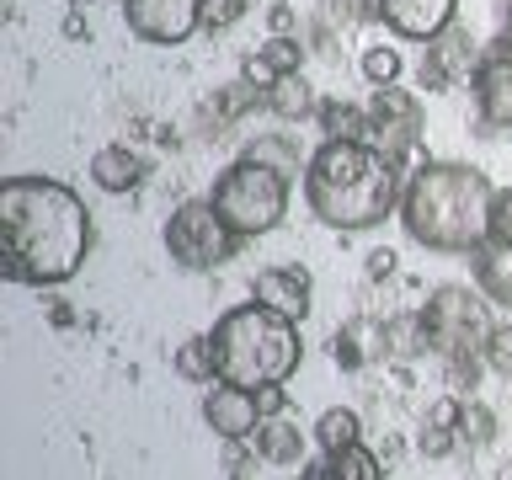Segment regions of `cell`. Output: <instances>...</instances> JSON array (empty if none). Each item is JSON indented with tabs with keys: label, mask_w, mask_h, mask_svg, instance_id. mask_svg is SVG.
Returning <instances> with one entry per match:
<instances>
[{
	"label": "cell",
	"mask_w": 512,
	"mask_h": 480,
	"mask_svg": "<svg viewBox=\"0 0 512 480\" xmlns=\"http://www.w3.org/2000/svg\"><path fill=\"white\" fill-rule=\"evenodd\" d=\"M91 208L54 176L0 182V272L27 288H59L86 267Z\"/></svg>",
	"instance_id": "obj_1"
},
{
	"label": "cell",
	"mask_w": 512,
	"mask_h": 480,
	"mask_svg": "<svg viewBox=\"0 0 512 480\" xmlns=\"http://www.w3.org/2000/svg\"><path fill=\"white\" fill-rule=\"evenodd\" d=\"M406 166L368 139H320L304 160V203L331 230H379L400 214Z\"/></svg>",
	"instance_id": "obj_2"
},
{
	"label": "cell",
	"mask_w": 512,
	"mask_h": 480,
	"mask_svg": "<svg viewBox=\"0 0 512 480\" xmlns=\"http://www.w3.org/2000/svg\"><path fill=\"white\" fill-rule=\"evenodd\" d=\"M491 176L464 160H422L400 192V224L416 246L443 256H470L486 246L491 224Z\"/></svg>",
	"instance_id": "obj_3"
},
{
	"label": "cell",
	"mask_w": 512,
	"mask_h": 480,
	"mask_svg": "<svg viewBox=\"0 0 512 480\" xmlns=\"http://www.w3.org/2000/svg\"><path fill=\"white\" fill-rule=\"evenodd\" d=\"M214 347V379L240 384V390H262V384H283L304 358L299 320L267 310L262 299H246L235 310H224L208 331Z\"/></svg>",
	"instance_id": "obj_4"
},
{
	"label": "cell",
	"mask_w": 512,
	"mask_h": 480,
	"mask_svg": "<svg viewBox=\"0 0 512 480\" xmlns=\"http://www.w3.org/2000/svg\"><path fill=\"white\" fill-rule=\"evenodd\" d=\"M208 203L219 208V219L230 224L240 240L272 235L288 214V176L278 166H267V160H256V155H240L230 171H219Z\"/></svg>",
	"instance_id": "obj_5"
},
{
	"label": "cell",
	"mask_w": 512,
	"mask_h": 480,
	"mask_svg": "<svg viewBox=\"0 0 512 480\" xmlns=\"http://www.w3.org/2000/svg\"><path fill=\"white\" fill-rule=\"evenodd\" d=\"M422 320H427V336H432V352L448 363V358H480L491 342V299L475 294L464 283H443L432 288L427 304H422Z\"/></svg>",
	"instance_id": "obj_6"
},
{
	"label": "cell",
	"mask_w": 512,
	"mask_h": 480,
	"mask_svg": "<svg viewBox=\"0 0 512 480\" xmlns=\"http://www.w3.org/2000/svg\"><path fill=\"white\" fill-rule=\"evenodd\" d=\"M166 256L187 272H214L240 251V235L219 219V208L208 198H187L176 214L166 219Z\"/></svg>",
	"instance_id": "obj_7"
},
{
	"label": "cell",
	"mask_w": 512,
	"mask_h": 480,
	"mask_svg": "<svg viewBox=\"0 0 512 480\" xmlns=\"http://www.w3.org/2000/svg\"><path fill=\"white\" fill-rule=\"evenodd\" d=\"M368 123H374V139L368 144H379L384 155H395L406 166L411 144L422 139V102L400 86H374V96H368Z\"/></svg>",
	"instance_id": "obj_8"
},
{
	"label": "cell",
	"mask_w": 512,
	"mask_h": 480,
	"mask_svg": "<svg viewBox=\"0 0 512 480\" xmlns=\"http://www.w3.org/2000/svg\"><path fill=\"white\" fill-rule=\"evenodd\" d=\"M128 32L155 48H176L203 27V0H123Z\"/></svg>",
	"instance_id": "obj_9"
},
{
	"label": "cell",
	"mask_w": 512,
	"mask_h": 480,
	"mask_svg": "<svg viewBox=\"0 0 512 480\" xmlns=\"http://www.w3.org/2000/svg\"><path fill=\"white\" fill-rule=\"evenodd\" d=\"M475 112H480V128H512V38H496L486 54H480L475 75Z\"/></svg>",
	"instance_id": "obj_10"
},
{
	"label": "cell",
	"mask_w": 512,
	"mask_h": 480,
	"mask_svg": "<svg viewBox=\"0 0 512 480\" xmlns=\"http://www.w3.org/2000/svg\"><path fill=\"white\" fill-rule=\"evenodd\" d=\"M475 64H480L475 38L459 32V27H448V32H438V38L427 43L422 64H416V80H422L427 91H448V86H459V80H470Z\"/></svg>",
	"instance_id": "obj_11"
},
{
	"label": "cell",
	"mask_w": 512,
	"mask_h": 480,
	"mask_svg": "<svg viewBox=\"0 0 512 480\" xmlns=\"http://www.w3.org/2000/svg\"><path fill=\"white\" fill-rule=\"evenodd\" d=\"M203 422L214 427V438L224 443H246L262 427V406H256V390H240V384L214 379V390L203 395Z\"/></svg>",
	"instance_id": "obj_12"
},
{
	"label": "cell",
	"mask_w": 512,
	"mask_h": 480,
	"mask_svg": "<svg viewBox=\"0 0 512 480\" xmlns=\"http://www.w3.org/2000/svg\"><path fill=\"white\" fill-rule=\"evenodd\" d=\"M454 11L459 0H374V16L395 38H411V43H432L438 32L454 27Z\"/></svg>",
	"instance_id": "obj_13"
},
{
	"label": "cell",
	"mask_w": 512,
	"mask_h": 480,
	"mask_svg": "<svg viewBox=\"0 0 512 480\" xmlns=\"http://www.w3.org/2000/svg\"><path fill=\"white\" fill-rule=\"evenodd\" d=\"M256 299L267 310H278L288 320H304L310 315V272L299 262H283V267H262L256 272Z\"/></svg>",
	"instance_id": "obj_14"
},
{
	"label": "cell",
	"mask_w": 512,
	"mask_h": 480,
	"mask_svg": "<svg viewBox=\"0 0 512 480\" xmlns=\"http://www.w3.org/2000/svg\"><path fill=\"white\" fill-rule=\"evenodd\" d=\"M139 176H144V166H139V155L128 150V144H107V150L91 155V182L102 192H112V198H118V192H134Z\"/></svg>",
	"instance_id": "obj_15"
},
{
	"label": "cell",
	"mask_w": 512,
	"mask_h": 480,
	"mask_svg": "<svg viewBox=\"0 0 512 480\" xmlns=\"http://www.w3.org/2000/svg\"><path fill=\"white\" fill-rule=\"evenodd\" d=\"M379 352L384 358H416V352H432V336H427V320L422 310H411V315H390L379 326Z\"/></svg>",
	"instance_id": "obj_16"
},
{
	"label": "cell",
	"mask_w": 512,
	"mask_h": 480,
	"mask_svg": "<svg viewBox=\"0 0 512 480\" xmlns=\"http://www.w3.org/2000/svg\"><path fill=\"white\" fill-rule=\"evenodd\" d=\"M470 256H475V288L491 304H507L512 310V251L507 246H480Z\"/></svg>",
	"instance_id": "obj_17"
},
{
	"label": "cell",
	"mask_w": 512,
	"mask_h": 480,
	"mask_svg": "<svg viewBox=\"0 0 512 480\" xmlns=\"http://www.w3.org/2000/svg\"><path fill=\"white\" fill-rule=\"evenodd\" d=\"M256 454L267 464H304V432L294 422H283V416H262V427H256Z\"/></svg>",
	"instance_id": "obj_18"
},
{
	"label": "cell",
	"mask_w": 512,
	"mask_h": 480,
	"mask_svg": "<svg viewBox=\"0 0 512 480\" xmlns=\"http://www.w3.org/2000/svg\"><path fill=\"white\" fill-rule=\"evenodd\" d=\"M326 475H331V480H384L390 470H384V459L374 454V448L352 443V448H336V454H326Z\"/></svg>",
	"instance_id": "obj_19"
},
{
	"label": "cell",
	"mask_w": 512,
	"mask_h": 480,
	"mask_svg": "<svg viewBox=\"0 0 512 480\" xmlns=\"http://www.w3.org/2000/svg\"><path fill=\"white\" fill-rule=\"evenodd\" d=\"M315 443H320V454H336V448L363 443V422H358V411H347V406L320 411V422H315Z\"/></svg>",
	"instance_id": "obj_20"
},
{
	"label": "cell",
	"mask_w": 512,
	"mask_h": 480,
	"mask_svg": "<svg viewBox=\"0 0 512 480\" xmlns=\"http://www.w3.org/2000/svg\"><path fill=\"white\" fill-rule=\"evenodd\" d=\"M320 128H326V139H374L368 107H347V102H326V107H320Z\"/></svg>",
	"instance_id": "obj_21"
},
{
	"label": "cell",
	"mask_w": 512,
	"mask_h": 480,
	"mask_svg": "<svg viewBox=\"0 0 512 480\" xmlns=\"http://www.w3.org/2000/svg\"><path fill=\"white\" fill-rule=\"evenodd\" d=\"M171 368L187 384H208V379H214V347H208V336H187V342L171 352Z\"/></svg>",
	"instance_id": "obj_22"
},
{
	"label": "cell",
	"mask_w": 512,
	"mask_h": 480,
	"mask_svg": "<svg viewBox=\"0 0 512 480\" xmlns=\"http://www.w3.org/2000/svg\"><path fill=\"white\" fill-rule=\"evenodd\" d=\"M358 70L368 86H395L400 70H406V59H400V48L395 43H368L363 48V59H358Z\"/></svg>",
	"instance_id": "obj_23"
},
{
	"label": "cell",
	"mask_w": 512,
	"mask_h": 480,
	"mask_svg": "<svg viewBox=\"0 0 512 480\" xmlns=\"http://www.w3.org/2000/svg\"><path fill=\"white\" fill-rule=\"evenodd\" d=\"M256 59H262L278 80H283V75H299V64H304V43L294 38V32H272V38H267L262 48H256Z\"/></svg>",
	"instance_id": "obj_24"
},
{
	"label": "cell",
	"mask_w": 512,
	"mask_h": 480,
	"mask_svg": "<svg viewBox=\"0 0 512 480\" xmlns=\"http://www.w3.org/2000/svg\"><path fill=\"white\" fill-rule=\"evenodd\" d=\"M262 102L278 112V118H304V112L315 107V102H310V86H304L299 75H283L278 86H267V91H262Z\"/></svg>",
	"instance_id": "obj_25"
},
{
	"label": "cell",
	"mask_w": 512,
	"mask_h": 480,
	"mask_svg": "<svg viewBox=\"0 0 512 480\" xmlns=\"http://www.w3.org/2000/svg\"><path fill=\"white\" fill-rule=\"evenodd\" d=\"M459 438H470L475 448H486V443L496 438V416H491V406H480L475 395L464 400V422H459Z\"/></svg>",
	"instance_id": "obj_26"
},
{
	"label": "cell",
	"mask_w": 512,
	"mask_h": 480,
	"mask_svg": "<svg viewBox=\"0 0 512 480\" xmlns=\"http://www.w3.org/2000/svg\"><path fill=\"white\" fill-rule=\"evenodd\" d=\"M486 246H507V251H512V187H496V198H491Z\"/></svg>",
	"instance_id": "obj_27"
},
{
	"label": "cell",
	"mask_w": 512,
	"mask_h": 480,
	"mask_svg": "<svg viewBox=\"0 0 512 480\" xmlns=\"http://www.w3.org/2000/svg\"><path fill=\"white\" fill-rule=\"evenodd\" d=\"M480 358H486V368H491L496 379H512V326H496Z\"/></svg>",
	"instance_id": "obj_28"
},
{
	"label": "cell",
	"mask_w": 512,
	"mask_h": 480,
	"mask_svg": "<svg viewBox=\"0 0 512 480\" xmlns=\"http://www.w3.org/2000/svg\"><path fill=\"white\" fill-rule=\"evenodd\" d=\"M246 11H251V0H203V27L224 32V27H235Z\"/></svg>",
	"instance_id": "obj_29"
},
{
	"label": "cell",
	"mask_w": 512,
	"mask_h": 480,
	"mask_svg": "<svg viewBox=\"0 0 512 480\" xmlns=\"http://www.w3.org/2000/svg\"><path fill=\"white\" fill-rule=\"evenodd\" d=\"M454 443H459V432L454 427H422V438H416V454H422V459H448V454H454Z\"/></svg>",
	"instance_id": "obj_30"
},
{
	"label": "cell",
	"mask_w": 512,
	"mask_h": 480,
	"mask_svg": "<svg viewBox=\"0 0 512 480\" xmlns=\"http://www.w3.org/2000/svg\"><path fill=\"white\" fill-rule=\"evenodd\" d=\"M246 155H256V160H267V166H278L283 176H294V171H299V155L288 150L283 139H256V144H251Z\"/></svg>",
	"instance_id": "obj_31"
},
{
	"label": "cell",
	"mask_w": 512,
	"mask_h": 480,
	"mask_svg": "<svg viewBox=\"0 0 512 480\" xmlns=\"http://www.w3.org/2000/svg\"><path fill=\"white\" fill-rule=\"evenodd\" d=\"M427 422H432V427H454V432H459V422H464V395L448 390L443 400H432V406H427Z\"/></svg>",
	"instance_id": "obj_32"
},
{
	"label": "cell",
	"mask_w": 512,
	"mask_h": 480,
	"mask_svg": "<svg viewBox=\"0 0 512 480\" xmlns=\"http://www.w3.org/2000/svg\"><path fill=\"white\" fill-rule=\"evenodd\" d=\"M256 406H262V416H283L288 411V390L283 384H262V390H256Z\"/></svg>",
	"instance_id": "obj_33"
},
{
	"label": "cell",
	"mask_w": 512,
	"mask_h": 480,
	"mask_svg": "<svg viewBox=\"0 0 512 480\" xmlns=\"http://www.w3.org/2000/svg\"><path fill=\"white\" fill-rule=\"evenodd\" d=\"M390 272H395V251L390 246L368 251V278H390Z\"/></svg>",
	"instance_id": "obj_34"
},
{
	"label": "cell",
	"mask_w": 512,
	"mask_h": 480,
	"mask_svg": "<svg viewBox=\"0 0 512 480\" xmlns=\"http://www.w3.org/2000/svg\"><path fill=\"white\" fill-rule=\"evenodd\" d=\"M267 22H272V32H288V27H294V6H288V0H278V6L267 11Z\"/></svg>",
	"instance_id": "obj_35"
},
{
	"label": "cell",
	"mask_w": 512,
	"mask_h": 480,
	"mask_svg": "<svg viewBox=\"0 0 512 480\" xmlns=\"http://www.w3.org/2000/svg\"><path fill=\"white\" fill-rule=\"evenodd\" d=\"M299 480H331V475H326V459H320V464H304Z\"/></svg>",
	"instance_id": "obj_36"
}]
</instances>
